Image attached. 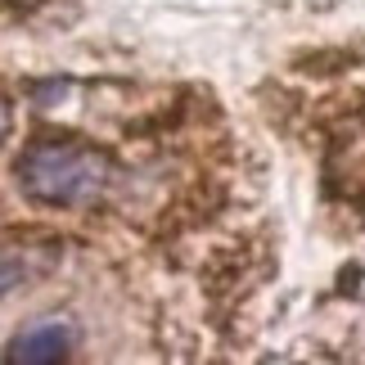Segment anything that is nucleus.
I'll return each mask as SVG.
<instances>
[{
    "mask_svg": "<svg viewBox=\"0 0 365 365\" xmlns=\"http://www.w3.org/2000/svg\"><path fill=\"white\" fill-rule=\"evenodd\" d=\"M108 176H113L108 153L81 145V140H36L19 158V185L27 190V199L54 207L95 203L104 194Z\"/></svg>",
    "mask_w": 365,
    "mask_h": 365,
    "instance_id": "f257e3e1",
    "label": "nucleus"
},
{
    "mask_svg": "<svg viewBox=\"0 0 365 365\" xmlns=\"http://www.w3.org/2000/svg\"><path fill=\"white\" fill-rule=\"evenodd\" d=\"M77 343V329L73 320L63 316H46V320H32V325H23L19 334H14L9 343V361H23V365H36V361H63L68 352H73Z\"/></svg>",
    "mask_w": 365,
    "mask_h": 365,
    "instance_id": "f03ea898",
    "label": "nucleus"
},
{
    "mask_svg": "<svg viewBox=\"0 0 365 365\" xmlns=\"http://www.w3.org/2000/svg\"><path fill=\"white\" fill-rule=\"evenodd\" d=\"M50 262H54L50 248L46 252H41V248H5V252H0V298L14 293L19 284H27L32 275H41Z\"/></svg>",
    "mask_w": 365,
    "mask_h": 365,
    "instance_id": "7ed1b4c3",
    "label": "nucleus"
},
{
    "mask_svg": "<svg viewBox=\"0 0 365 365\" xmlns=\"http://www.w3.org/2000/svg\"><path fill=\"white\" fill-rule=\"evenodd\" d=\"M5 131H9V100L0 95V140H5Z\"/></svg>",
    "mask_w": 365,
    "mask_h": 365,
    "instance_id": "20e7f679",
    "label": "nucleus"
}]
</instances>
